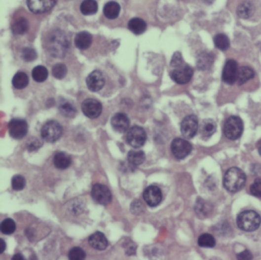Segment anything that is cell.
Segmentation results:
<instances>
[{
    "mask_svg": "<svg viewBox=\"0 0 261 260\" xmlns=\"http://www.w3.org/2000/svg\"><path fill=\"white\" fill-rule=\"evenodd\" d=\"M48 51L50 54L57 58H63L68 53L70 48V40L63 31H54L48 38L47 43Z\"/></svg>",
    "mask_w": 261,
    "mask_h": 260,
    "instance_id": "6da1fadb",
    "label": "cell"
},
{
    "mask_svg": "<svg viewBox=\"0 0 261 260\" xmlns=\"http://www.w3.org/2000/svg\"><path fill=\"white\" fill-rule=\"evenodd\" d=\"M246 184V175L238 167H231L225 172L224 177V186L231 193L242 190Z\"/></svg>",
    "mask_w": 261,
    "mask_h": 260,
    "instance_id": "7a4b0ae2",
    "label": "cell"
},
{
    "mask_svg": "<svg viewBox=\"0 0 261 260\" xmlns=\"http://www.w3.org/2000/svg\"><path fill=\"white\" fill-rule=\"evenodd\" d=\"M237 224L244 232H254L261 224V218L254 210H245L238 216Z\"/></svg>",
    "mask_w": 261,
    "mask_h": 260,
    "instance_id": "3957f363",
    "label": "cell"
},
{
    "mask_svg": "<svg viewBox=\"0 0 261 260\" xmlns=\"http://www.w3.org/2000/svg\"><path fill=\"white\" fill-rule=\"evenodd\" d=\"M244 131V124L241 117L233 115L226 118L224 125V133L229 140H237L242 136Z\"/></svg>",
    "mask_w": 261,
    "mask_h": 260,
    "instance_id": "277c9868",
    "label": "cell"
},
{
    "mask_svg": "<svg viewBox=\"0 0 261 260\" xmlns=\"http://www.w3.org/2000/svg\"><path fill=\"white\" fill-rule=\"evenodd\" d=\"M63 135V127L60 126L58 121L49 120L43 125L41 129V136L43 140L49 143H54Z\"/></svg>",
    "mask_w": 261,
    "mask_h": 260,
    "instance_id": "5b68a950",
    "label": "cell"
},
{
    "mask_svg": "<svg viewBox=\"0 0 261 260\" xmlns=\"http://www.w3.org/2000/svg\"><path fill=\"white\" fill-rule=\"evenodd\" d=\"M147 140V134L145 130L139 126H134L128 130L127 141L133 148L142 147Z\"/></svg>",
    "mask_w": 261,
    "mask_h": 260,
    "instance_id": "8992f818",
    "label": "cell"
},
{
    "mask_svg": "<svg viewBox=\"0 0 261 260\" xmlns=\"http://www.w3.org/2000/svg\"><path fill=\"white\" fill-rule=\"evenodd\" d=\"M91 194L94 201L101 205L110 204L112 200V194L111 190L106 186L102 185V184H95L93 188H92Z\"/></svg>",
    "mask_w": 261,
    "mask_h": 260,
    "instance_id": "52a82bcc",
    "label": "cell"
},
{
    "mask_svg": "<svg viewBox=\"0 0 261 260\" xmlns=\"http://www.w3.org/2000/svg\"><path fill=\"white\" fill-rule=\"evenodd\" d=\"M171 149L172 153L177 159H184L191 153L192 145L187 140L181 139V138H176L172 142Z\"/></svg>",
    "mask_w": 261,
    "mask_h": 260,
    "instance_id": "ba28073f",
    "label": "cell"
},
{
    "mask_svg": "<svg viewBox=\"0 0 261 260\" xmlns=\"http://www.w3.org/2000/svg\"><path fill=\"white\" fill-rule=\"evenodd\" d=\"M28 124L27 121L21 118L11 119L8 124V133L13 139L21 140L28 134Z\"/></svg>",
    "mask_w": 261,
    "mask_h": 260,
    "instance_id": "9c48e42d",
    "label": "cell"
},
{
    "mask_svg": "<svg viewBox=\"0 0 261 260\" xmlns=\"http://www.w3.org/2000/svg\"><path fill=\"white\" fill-rule=\"evenodd\" d=\"M194 71L188 65H183L181 67L175 68L174 71L171 72V78L178 84L184 85L191 81Z\"/></svg>",
    "mask_w": 261,
    "mask_h": 260,
    "instance_id": "30bf717a",
    "label": "cell"
},
{
    "mask_svg": "<svg viewBox=\"0 0 261 260\" xmlns=\"http://www.w3.org/2000/svg\"><path fill=\"white\" fill-rule=\"evenodd\" d=\"M198 118L194 114L187 115L181 122V132L184 137L193 138L198 132Z\"/></svg>",
    "mask_w": 261,
    "mask_h": 260,
    "instance_id": "8fae6325",
    "label": "cell"
},
{
    "mask_svg": "<svg viewBox=\"0 0 261 260\" xmlns=\"http://www.w3.org/2000/svg\"><path fill=\"white\" fill-rule=\"evenodd\" d=\"M239 67L235 60H227L223 71V81L227 85H233L237 82Z\"/></svg>",
    "mask_w": 261,
    "mask_h": 260,
    "instance_id": "7c38bea8",
    "label": "cell"
},
{
    "mask_svg": "<svg viewBox=\"0 0 261 260\" xmlns=\"http://www.w3.org/2000/svg\"><path fill=\"white\" fill-rule=\"evenodd\" d=\"M82 111L87 117L96 118L102 112V105L96 99L88 98L82 103Z\"/></svg>",
    "mask_w": 261,
    "mask_h": 260,
    "instance_id": "4fadbf2b",
    "label": "cell"
},
{
    "mask_svg": "<svg viewBox=\"0 0 261 260\" xmlns=\"http://www.w3.org/2000/svg\"><path fill=\"white\" fill-rule=\"evenodd\" d=\"M143 198L147 205L150 207H156L162 201V193L157 186H149L145 189Z\"/></svg>",
    "mask_w": 261,
    "mask_h": 260,
    "instance_id": "5bb4252c",
    "label": "cell"
},
{
    "mask_svg": "<svg viewBox=\"0 0 261 260\" xmlns=\"http://www.w3.org/2000/svg\"><path fill=\"white\" fill-rule=\"evenodd\" d=\"M57 0H28L29 9L34 13H45L51 10Z\"/></svg>",
    "mask_w": 261,
    "mask_h": 260,
    "instance_id": "9a60e30c",
    "label": "cell"
},
{
    "mask_svg": "<svg viewBox=\"0 0 261 260\" xmlns=\"http://www.w3.org/2000/svg\"><path fill=\"white\" fill-rule=\"evenodd\" d=\"M86 83H87L88 89L92 92H97V91L101 90L104 86V83H105L102 73L99 71L92 72L88 75Z\"/></svg>",
    "mask_w": 261,
    "mask_h": 260,
    "instance_id": "2e32d148",
    "label": "cell"
},
{
    "mask_svg": "<svg viewBox=\"0 0 261 260\" xmlns=\"http://www.w3.org/2000/svg\"><path fill=\"white\" fill-rule=\"evenodd\" d=\"M112 126L114 131L118 133H125L130 129V119L125 113H115L112 118Z\"/></svg>",
    "mask_w": 261,
    "mask_h": 260,
    "instance_id": "e0dca14e",
    "label": "cell"
},
{
    "mask_svg": "<svg viewBox=\"0 0 261 260\" xmlns=\"http://www.w3.org/2000/svg\"><path fill=\"white\" fill-rule=\"evenodd\" d=\"M89 244L92 248L96 250H105L109 246V241H107L104 234L97 232L90 236Z\"/></svg>",
    "mask_w": 261,
    "mask_h": 260,
    "instance_id": "ac0fdd59",
    "label": "cell"
},
{
    "mask_svg": "<svg viewBox=\"0 0 261 260\" xmlns=\"http://www.w3.org/2000/svg\"><path fill=\"white\" fill-rule=\"evenodd\" d=\"M75 44L79 49L85 50L90 47L92 44V36L88 32H80L75 38Z\"/></svg>",
    "mask_w": 261,
    "mask_h": 260,
    "instance_id": "d6986e66",
    "label": "cell"
},
{
    "mask_svg": "<svg viewBox=\"0 0 261 260\" xmlns=\"http://www.w3.org/2000/svg\"><path fill=\"white\" fill-rule=\"evenodd\" d=\"M128 161L133 167L139 166L145 161V153L139 149L131 150L128 154Z\"/></svg>",
    "mask_w": 261,
    "mask_h": 260,
    "instance_id": "ffe728a7",
    "label": "cell"
},
{
    "mask_svg": "<svg viewBox=\"0 0 261 260\" xmlns=\"http://www.w3.org/2000/svg\"><path fill=\"white\" fill-rule=\"evenodd\" d=\"M53 162L55 167H57L58 170H66V168H68L71 165L72 158L65 152H58L56 153L53 158Z\"/></svg>",
    "mask_w": 261,
    "mask_h": 260,
    "instance_id": "44dd1931",
    "label": "cell"
},
{
    "mask_svg": "<svg viewBox=\"0 0 261 260\" xmlns=\"http://www.w3.org/2000/svg\"><path fill=\"white\" fill-rule=\"evenodd\" d=\"M147 29V25L145 21L140 18H134L129 22V30L135 35L143 34Z\"/></svg>",
    "mask_w": 261,
    "mask_h": 260,
    "instance_id": "7402d4cb",
    "label": "cell"
},
{
    "mask_svg": "<svg viewBox=\"0 0 261 260\" xmlns=\"http://www.w3.org/2000/svg\"><path fill=\"white\" fill-rule=\"evenodd\" d=\"M119 11H120V6L115 1H110L104 5V9H103L104 15L110 20L116 19L118 17Z\"/></svg>",
    "mask_w": 261,
    "mask_h": 260,
    "instance_id": "603a6c76",
    "label": "cell"
},
{
    "mask_svg": "<svg viewBox=\"0 0 261 260\" xmlns=\"http://www.w3.org/2000/svg\"><path fill=\"white\" fill-rule=\"evenodd\" d=\"M254 75H255V72L250 67H242L241 69H239L237 83L239 85H243L247 81L253 79Z\"/></svg>",
    "mask_w": 261,
    "mask_h": 260,
    "instance_id": "cb8c5ba5",
    "label": "cell"
},
{
    "mask_svg": "<svg viewBox=\"0 0 261 260\" xmlns=\"http://www.w3.org/2000/svg\"><path fill=\"white\" fill-rule=\"evenodd\" d=\"M254 12V5L251 1H244L241 3L237 9V13L242 19H249Z\"/></svg>",
    "mask_w": 261,
    "mask_h": 260,
    "instance_id": "d4e9b609",
    "label": "cell"
},
{
    "mask_svg": "<svg viewBox=\"0 0 261 260\" xmlns=\"http://www.w3.org/2000/svg\"><path fill=\"white\" fill-rule=\"evenodd\" d=\"M80 8L83 14L91 15V14H94L97 12L98 4L96 2V0H84Z\"/></svg>",
    "mask_w": 261,
    "mask_h": 260,
    "instance_id": "484cf974",
    "label": "cell"
},
{
    "mask_svg": "<svg viewBox=\"0 0 261 260\" xmlns=\"http://www.w3.org/2000/svg\"><path fill=\"white\" fill-rule=\"evenodd\" d=\"M29 84V78L26 73L19 72L14 74L12 79V85L14 88L17 89H24Z\"/></svg>",
    "mask_w": 261,
    "mask_h": 260,
    "instance_id": "4316f807",
    "label": "cell"
},
{
    "mask_svg": "<svg viewBox=\"0 0 261 260\" xmlns=\"http://www.w3.org/2000/svg\"><path fill=\"white\" fill-rule=\"evenodd\" d=\"M32 76L33 79L38 82L42 83L44 81L47 80L48 78V71L43 66H37L33 71H32Z\"/></svg>",
    "mask_w": 261,
    "mask_h": 260,
    "instance_id": "83f0119b",
    "label": "cell"
},
{
    "mask_svg": "<svg viewBox=\"0 0 261 260\" xmlns=\"http://www.w3.org/2000/svg\"><path fill=\"white\" fill-rule=\"evenodd\" d=\"M29 29V23L26 19L21 18L15 21L12 25V32L17 35H24Z\"/></svg>",
    "mask_w": 261,
    "mask_h": 260,
    "instance_id": "f1b7e54d",
    "label": "cell"
},
{
    "mask_svg": "<svg viewBox=\"0 0 261 260\" xmlns=\"http://www.w3.org/2000/svg\"><path fill=\"white\" fill-rule=\"evenodd\" d=\"M213 63V56L210 53H202L198 57V68L200 70H207Z\"/></svg>",
    "mask_w": 261,
    "mask_h": 260,
    "instance_id": "f546056e",
    "label": "cell"
},
{
    "mask_svg": "<svg viewBox=\"0 0 261 260\" xmlns=\"http://www.w3.org/2000/svg\"><path fill=\"white\" fill-rule=\"evenodd\" d=\"M195 210L200 218H206L210 212V205L206 201L202 200V199H198Z\"/></svg>",
    "mask_w": 261,
    "mask_h": 260,
    "instance_id": "4dcf8cb0",
    "label": "cell"
},
{
    "mask_svg": "<svg viewBox=\"0 0 261 260\" xmlns=\"http://www.w3.org/2000/svg\"><path fill=\"white\" fill-rule=\"evenodd\" d=\"M59 111L67 117H75L76 111L75 109V106L70 103L69 101H63L59 104Z\"/></svg>",
    "mask_w": 261,
    "mask_h": 260,
    "instance_id": "1f68e13d",
    "label": "cell"
},
{
    "mask_svg": "<svg viewBox=\"0 0 261 260\" xmlns=\"http://www.w3.org/2000/svg\"><path fill=\"white\" fill-rule=\"evenodd\" d=\"M198 244L200 247L212 248L216 246V239L210 234H203L198 238Z\"/></svg>",
    "mask_w": 261,
    "mask_h": 260,
    "instance_id": "d6a6232c",
    "label": "cell"
},
{
    "mask_svg": "<svg viewBox=\"0 0 261 260\" xmlns=\"http://www.w3.org/2000/svg\"><path fill=\"white\" fill-rule=\"evenodd\" d=\"M216 130H217V126L216 124H214V121L211 119H205L203 121L202 129H201L202 137L203 138L211 137L214 134V132H216Z\"/></svg>",
    "mask_w": 261,
    "mask_h": 260,
    "instance_id": "836d02e7",
    "label": "cell"
},
{
    "mask_svg": "<svg viewBox=\"0 0 261 260\" xmlns=\"http://www.w3.org/2000/svg\"><path fill=\"white\" fill-rule=\"evenodd\" d=\"M214 44H216L219 49L225 51L229 47V39L224 34H218L214 37Z\"/></svg>",
    "mask_w": 261,
    "mask_h": 260,
    "instance_id": "e575fe53",
    "label": "cell"
},
{
    "mask_svg": "<svg viewBox=\"0 0 261 260\" xmlns=\"http://www.w3.org/2000/svg\"><path fill=\"white\" fill-rule=\"evenodd\" d=\"M15 227V223L11 219H6L0 224V231L4 235H11L14 233Z\"/></svg>",
    "mask_w": 261,
    "mask_h": 260,
    "instance_id": "d590c367",
    "label": "cell"
},
{
    "mask_svg": "<svg viewBox=\"0 0 261 260\" xmlns=\"http://www.w3.org/2000/svg\"><path fill=\"white\" fill-rule=\"evenodd\" d=\"M67 73H68V70L64 64H57L52 69V74L54 75V78H56L58 80L64 79Z\"/></svg>",
    "mask_w": 261,
    "mask_h": 260,
    "instance_id": "8d00e7d4",
    "label": "cell"
},
{
    "mask_svg": "<svg viewBox=\"0 0 261 260\" xmlns=\"http://www.w3.org/2000/svg\"><path fill=\"white\" fill-rule=\"evenodd\" d=\"M86 257L85 251L80 247H74L69 252V258L71 260H83Z\"/></svg>",
    "mask_w": 261,
    "mask_h": 260,
    "instance_id": "74e56055",
    "label": "cell"
},
{
    "mask_svg": "<svg viewBox=\"0 0 261 260\" xmlns=\"http://www.w3.org/2000/svg\"><path fill=\"white\" fill-rule=\"evenodd\" d=\"M12 189L15 191H21L26 186V179L22 176H14L11 181Z\"/></svg>",
    "mask_w": 261,
    "mask_h": 260,
    "instance_id": "f35d334b",
    "label": "cell"
},
{
    "mask_svg": "<svg viewBox=\"0 0 261 260\" xmlns=\"http://www.w3.org/2000/svg\"><path fill=\"white\" fill-rule=\"evenodd\" d=\"M250 193L258 198H261V179H256L250 186Z\"/></svg>",
    "mask_w": 261,
    "mask_h": 260,
    "instance_id": "ab89813d",
    "label": "cell"
},
{
    "mask_svg": "<svg viewBox=\"0 0 261 260\" xmlns=\"http://www.w3.org/2000/svg\"><path fill=\"white\" fill-rule=\"evenodd\" d=\"M22 55L24 60L28 61V63H30V61H34L37 58V52L33 48H25L23 50Z\"/></svg>",
    "mask_w": 261,
    "mask_h": 260,
    "instance_id": "60d3db41",
    "label": "cell"
},
{
    "mask_svg": "<svg viewBox=\"0 0 261 260\" xmlns=\"http://www.w3.org/2000/svg\"><path fill=\"white\" fill-rule=\"evenodd\" d=\"M172 67L174 68H178V67H181L184 65V61H183V58H182V55L181 53L177 52L174 54L173 58H172V63H171Z\"/></svg>",
    "mask_w": 261,
    "mask_h": 260,
    "instance_id": "b9f144b4",
    "label": "cell"
},
{
    "mask_svg": "<svg viewBox=\"0 0 261 260\" xmlns=\"http://www.w3.org/2000/svg\"><path fill=\"white\" fill-rule=\"evenodd\" d=\"M41 146V144L39 143V141L37 139H31L28 147H29V150L32 151V150H37L39 149Z\"/></svg>",
    "mask_w": 261,
    "mask_h": 260,
    "instance_id": "7bdbcfd3",
    "label": "cell"
},
{
    "mask_svg": "<svg viewBox=\"0 0 261 260\" xmlns=\"http://www.w3.org/2000/svg\"><path fill=\"white\" fill-rule=\"evenodd\" d=\"M238 258L239 259H246V260H248V259H252L253 257H252V254L248 250H245V251H243L242 253H240L238 255Z\"/></svg>",
    "mask_w": 261,
    "mask_h": 260,
    "instance_id": "ee69618b",
    "label": "cell"
},
{
    "mask_svg": "<svg viewBox=\"0 0 261 260\" xmlns=\"http://www.w3.org/2000/svg\"><path fill=\"white\" fill-rule=\"evenodd\" d=\"M0 244H1V246H0V253H3V251L5 250V246H6V244L5 242L1 239L0 240Z\"/></svg>",
    "mask_w": 261,
    "mask_h": 260,
    "instance_id": "f6af8a7d",
    "label": "cell"
},
{
    "mask_svg": "<svg viewBox=\"0 0 261 260\" xmlns=\"http://www.w3.org/2000/svg\"><path fill=\"white\" fill-rule=\"evenodd\" d=\"M12 259H13V260H15V259H21V260H24V257H23L21 254H15V255L12 257Z\"/></svg>",
    "mask_w": 261,
    "mask_h": 260,
    "instance_id": "bcb514c9",
    "label": "cell"
},
{
    "mask_svg": "<svg viewBox=\"0 0 261 260\" xmlns=\"http://www.w3.org/2000/svg\"><path fill=\"white\" fill-rule=\"evenodd\" d=\"M257 149H258V152H259V154H260V156H261V140L258 142V144H257Z\"/></svg>",
    "mask_w": 261,
    "mask_h": 260,
    "instance_id": "7dc6e473",
    "label": "cell"
},
{
    "mask_svg": "<svg viewBox=\"0 0 261 260\" xmlns=\"http://www.w3.org/2000/svg\"><path fill=\"white\" fill-rule=\"evenodd\" d=\"M204 1H205L206 3H212V2L214 1V0H204Z\"/></svg>",
    "mask_w": 261,
    "mask_h": 260,
    "instance_id": "c3c4849f",
    "label": "cell"
}]
</instances>
